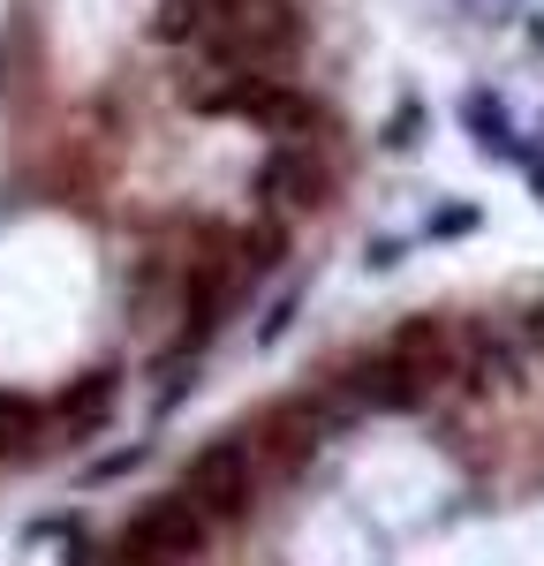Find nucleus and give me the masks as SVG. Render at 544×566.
Returning <instances> with one entry per match:
<instances>
[{
	"mask_svg": "<svg viewBox=\"0 0 544 566\" xmlns=\"http://www.w3.org/2000/svg\"><path fill=\"white\" fill-rule=\"evenodd\" d=\"M295 39H303V15L287 0H212L197 45L220 53L227 69H265L280 53H295Z\"/></svg>",
	"mask_w": 544,
	"mask_h": 566,
	"instance_id": "1",
	"label": "nucleus"
},
{
	"mask_svg": "<svg viewBox=\"0 0 544 566\" xmlns=\"http://www.w3.org/2000/svg\"><path fill=\"white\" fill-rule=\"evenodd\" d=\"M250 491H258V453H250V438H212V446L189 453V469H181V499L212 528L234 522V514H250Z\"/></svg>",
	"mask_w": 544,
	"mask_h": 566,
	"instance_id": "2",
	"label": "nucleus"
},
{
	"mask_svg": "<svg viewBox=\"0 0 544 566\" xmlns=\"http://www.w3.org/2000/svg\"><path fill=\"white\" fill-rule=\"evenodd\" d=\"M205 536H212V522L175 491V499H151V506H136L129 522H122V559L129 566H181L205 552Z\"/></svg>",
	"mask_w": 544,
	"mask_h": 566,
	"instance_id": "3",
	"label": "nucleus"
},
{
	"mask_svg": "<svg viewBox=\"0 0 544 566\" xmlns=\"http://www.w3.org/2000/svg\"><path fill=\"white\" fill-rule=\"evenodd\" d=\"M197 106H220V114H242V122H258L265 136H280V144H303L317 122V106L303 98V91L272 84V76H258V69H234V84L227 91H205Z\"/></svg>",
	"mask_w": 544,
	"mask_h": 566,
	"instance_id": "4",
	"label": "nucleus"
},
{
	"mask_svg": "<svg viewBox=\"0 0 544 566\" xmlns=\"http://www.w3.org/2000/svg\"><path fill=\"white\" fill-rule=\"evenodd\" d=\"M423 378H416V370H408L401 355H370V363H356V370H341V400H348V408H378V416H401V408H416V400H423Z\"/></svg>",
	"mask_w": 544,
	"mask_h": 566,
	"instance_id": "5",
	"label": "nucleus"
},
{
	"mask_svg": "<svg viewBox=\"0 0 544 566\" xmlns=\"http://www.w3.org/2000/svg\"><path fill=\"white\" fill-rule=\"evenodd\" d=\"M386 355H401L408 370L431 386V378H447L453 363H461V340H453V325H439V317H408L401 333H394V348Z\"/></svg>",
	"mask_w": 544,
	"mask_h": 566,
	"instance_id": "6",
	"label": "nucleus"
},
{
	"mask_svg": "<svg viewBox=\"0 0 544 566\" xmlns=\"http://www.w3.org/2000/svg\"><path fill=\"white\" fill-rule=\"evenodd\" d=\"M258 189H265L280 212H303V205H317L325 175L311 167V151H303V144H280V151L265 159V175H258Z\"/></svg>",
	"mask_w": 544,
	"mask_h": 566,
	"instance_id": "7",
	"label": "nucleus"
},
{
	"mask_svg": "<svg viewBox=\"0 0 544 566\" xmlns=\"http://www.w3.org/2000/svg\"><path fill=\"white\" fill-rule=\"evenodd\" d=\"M39 438H45V408L23 400V392H0V461L39 453Z\"/></svg>",
	"mask_w": 544,
	"mask_h": 566,
	"instance_id": "8",
	"label": "nucleus"
},
{
	"mask_svg": "<svg viewBox=\"0 0 544 566\" xmlns=\"http://www.w3.org/2000/svg\"><path fill=\"white\" fill-rule=\"evenodd\" d=\"M114 386H122L114 370H91L84 386H76L69 400H61V423H69V431H91V423H98V416L114 408Z\"/></svg>",
	"mask_w": 544,
	"mask_h": 566,
	"instance_id": "9",
	"label": "nucleus"
},
{
	"mask_svg": "<svg viewBox=\"0 0 544 566\" xmlns=\"http://www.w3.org/2000/svg\"><path fill=\"white\" fill-rule=\"evenodd\" d=\"M205 15H212V0H159V39L167 45H197L205 39Z\"/></svg>",
	"mask_w": 544,
	"mask_h": 566,
	"instance_id": "10",
	"label": "nucleus"
},
{
	"mask_svg": "<svg viewBox=\"0 0 544 566\" xmlns=\"http://www.w3.org/2000/svg\"><path fill=\"white\" fill-rule=\"evenodd\" d=\"M469 129H477V144H484V151H514V136H506V114H499V98H484V91L469 98Z\"/></svg>",
	"mask_w": 544,
	"mask_h": 566,
	"instance_id": "11",
	"label": "nucleus"
},
{
	"mask_svg": "<svg viewBox=\"0 0 544 566\" xmlns=\"http://www.w3.org/2000/svg\"><path fill=\"white\" fill-rule=\"evenodd\" d=\"M144 461V446H122V453H106V461H91V476L106 483V476H122V469H136Z\"/></svg>",
	"mask_w": 544,
	"mask_h": 566,
	"instance_id": "12",
	"label": "nucleus"
},
{
	"mask_svg": "<svg viewBox=\"0 0 544 566\" xmlns=\"http://www.w3.org/2000/svg\"><path fill=\"white\" fill-rule=\"evenodd\" d=\"M469 227H477V212H469V205H453V212L431 219V234H469Z\"/></svg>",
	"mask_w": 544,
	"mask_h": 566,
	"instance_id": "13",
	"label": "nucleus"
},
{
	"mask_svg": "<svg viewBox=\"0 0 544 566\" xmlns=\"http://www.w3.org/2000/svg\"><path fill=\"white\" fill-rule=\"evenodd\" d=\"M522 340H530V348H537V355H544V303H537V310H530V317H522Z\"/></svg>",
	"mask_w": 544,
	"mask_h": 566,
	"instance_id": "14",
	"label": "nucleus"
}]
</instances>
